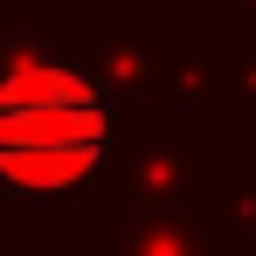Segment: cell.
Segmentation results:
<instances>
[{"label":"cell","instance_id":"1","mask_svg":"<svg viewBox=\"0 0 256 256\" xmlns=\"http://www.w3.org/2000/svg\"><path fill=\"white\" fill-rule=\"evenodd\" d=\"M104 97L62 62H14L0 76V187L62 194L104 160Z\"/></svg>","mask_w":256,"mask_h":256}]
</instances>
